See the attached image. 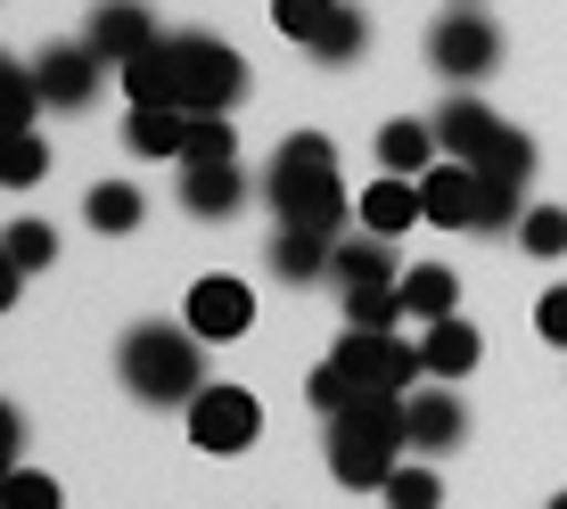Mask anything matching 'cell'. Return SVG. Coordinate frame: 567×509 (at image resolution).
<instances>
[{
  "instance_id": "cell-30",
  "label": "cell",
  "mask_w": 567,
  "mask_h": 509,
  "mask_svg": "<svg viewBox=\"0 0 567 509\" xmlns=\"http://www.w3.org/2000/svg\"><path fill=\"white\" fill-rule=\"evenodd\" d=\"M329 17H338V0H271V25H280L288 42H305V50L329 33Z\"/></svg>"
},
{
  "instance_id": "cell-21",
  "label": "cell",
  "mask_w": 567,
  "mask_h": 509,
  "mask_svg": "<svg viewBox=\"0 0 567 509\" xmlns=\"http://www.w3.org/2000/svg\"><path fill=\"white\" fill-rule=\"evenodd\" d=\"M329 280L338 288H386V280H403L395 271V239H338V263H329Z\"/></svg>"
},
{
  "instance_id": "cell-7",
  "label": "cell",
  "mask_w": 567,
  "mask_h": 509,
  "mask_svg": "<svg viewBox=\"0 0 567 509\" xmlns=\"http://www.w3.org/2000/svg\"><path fill=\"white\" fill-rule=\"evenodd\" d=\"M329 362L354 378V395H412V386L427 378L420 337H395V329H346Z\"/></svg>"
},
{
  "instance_id": "cell-27",
  "label": "cell",
  "mask_w": 567,
  "mask_h": 509,
  "mask_svg": "<svg viewBox=\"0 0 567 509\" xmlns=\"http://www.w3.org/2000/svg\"><path fill=\"white\" fill-rule=\"evenodd\" d=\"M0 263H9V271H42V263H58V230H50V222H9V239H0Z\"/></svg>"
},
{
  "instance_id": "cell-31",
  "label": "cell",
  "mask_w": 567,
  "mask_h": 509,
  "mask_svg": "<svg viewBox=\"0 0 567 509\" xmlns=\"http://www.w3.org/2000/svg\"><path fill=\"white\" fill-rule=\"evenodd\" d=\"M42 173H50L42 132H9V148H0V181H9V189H33Z\"/></svg>"
},
{
  "instance_id": "cell-8",
  "label": "cell",
  "mask_w": 567,
  "mask_h": 509,
  "mask_svg": "<svg viewBox=\"0 0 567 509\" xmlns=\"http://www.w3.org/2000/svg\"><path fill=\"white\" fill-rule=\"evenodd\" d=\"M427 66H436L453 91H468L477 74H494V66H502V33H494V17H485L477 0H453V9L427 25Z\"/></svg>"
},
{
  "instance_id": "cell-12",
  "label": "cell",
  "mask_w": 567,
  "mask_h": 509,
  "mask_svg": "<svg viewBox=\"0 0 567 509\" xmlns=\"http://www.w3.org/2000/svg\"><path fill=\"white\" fill-rule=\"evenodd\" d=\"M83 42L107 58V66H132V58H148L165 33H156V9L148 0H100L91 9V25H83Z\"/></svg>"
},
{
  "instance_id": "cell-28",
  "label": "cell",
  "mask_w": 567,
  "mask_h": 509,
  "mask_svg": "<svg viewBox=\"0 0 567 509\" xmlns=\"http://www.w3.org/2000/svg\"><path fill=\"white\" fill-rule=\"evenodd\" d=\"M518 247L535 254V263H559V254H567V206H526Z\"/></svg>"
},
{
  "instance_id": "cell-6",
  "label": "cell",
  "mask_w": 567,
  "mask_h": 509,
  "mask_svg": "<svg viewBox=\"0 0 567 509\" xmlns=\"http://www.w3.org/2000/svg\"><path fill=\"white\" fill-rule=\"evenodd\" d=\"M420 198H427V222L436 230H518L526 222V189L485 181L477 165H453V156L436 173H420Z\"/></svg>"
},
{
  "instance_id": "cell-5",
  "label": "cell",
  "mask_w": 567,
  "mask_h": 509,
  "mask_svg": "<svg viewBox=\"0 0 567 509\" xmlns=\"http://www.w3.org/2000/svg\"><path fill=\"white\" fill-rule=\"evenodd\" d=\"M156 58H165V100L189 107V115H230L247 91V66L230 42H214V33H165L156 42Z\"/></svg>"
},
{
  "instance_id": "cell-13",
  "label": "cell",
  "mask_w": 567,
  "mask_h": 509,
  "mask_svg": "<svg viewBox=\"0 0 567 509\" xmlns=\"http://www.w3.org/2000/svg\"><path fill=\"white\" fill-rule=\"evenodd\" d=\"M354 214H362L370 239H403L412 222H427V198H420L412 173H379V181H370L362 198H354Z\"/></svg>"
},
{
  "instance_id": "cell-9",
  "label": "cell",
  "mask_w": 567,
  "mask_h": 509,
  "mask_svg": "<svg viewBox=\"0 0 567 509\" xmlns=\"http://www.w3.org/2000/svg\"><path fill=\"white\" fill-rule=\"evenodd\" d=\"M264 436V403L247 395V386H223L214 378L198 403H189V444H198V453H247V444Z\"/></svg>"
},
{
  "instance_id": "cell-29",
  "label": "cell",
  "mask_w": 567,
  "mask_h": 509,
  "mask_svg": "<svg viewBox=\"0 0 567 509\" xmlns=\"http://www.w3.org/2000/svg\"><path fill=\"white\" fill-rule=\"evenodd\" d=\"M230 156H239V132H230V115H189L182 165H230Z\"/></svg>"
},
{
  "instance_id": "cell-25",
  "label": "cell",
  "mask_w": 567,
  "mask_h": 509,
  "mask_svg": "<svg viewBox=\"0 0 567 509\" xmlns=\"http://www.w3.org/2000/svg\"><path fill=\"white\" fill-rule=\"evenodd\" d=\"M395 321H412V312H403V280H386V288H346V329H395Z\"/></svg>"
},
{
  "instance_id": "cell-4",
  "label": "cell",
  "mask_w": 567,
  "mask_h": 509,
  "mask_svg": "<svg viewBox=\"0 0 567 509\" xmlns=\"http://www.w3.org/2000/svg\"><path fill=\"white\" fill-rule=\"evenodd\" d=\"M436 141H444V156H453V165H477L485 181H511V189L535 181V141H526V132H511L485 100H468V91H453V100L436 107Z\"/></svg>"
},
{
  "instance_id": "cell-15",
  "label": "cell",
  "mask_w": 567,
  "mask_h": 509,
  "mask_svg": "<svg viewBox=\"0 0 567 509\" xmlns=\"http://www.w3.org/2000/svg\"><path fill=\"white\" fill-rule=\"evenodd\" d=\"M420 362H427V378L461 386L468 370L485 362V337H477V329L461 321V312H453V321H427V329H420Z\"/></svg>"
},
{
  "instance_id": "cell-14",
  "label": "cell",
  "mask_w": 567,
  "mask_h": 509,
  "mask_svg": "<svg viewBox=\"0 0 567 509\" xmlns=\"http://www.w3.org/2000/svg\"><path fill=\"white\" fill-rule=\"evenodd\" d=\"M182 206H189V222H230V214L247 206L239 156H230V165H182Z\"/></svg>"
},
{
  "instance_id": "cell-26",
  "label": "cell",
  "mask_w": 567,
  "mask_h": 509,
  "mask_svg": "<svg viewBox=\"0 0 567 509\" xmlns=\"http://www.w3.org/2000/svg\"><path fill=\"white\" fill-rule=\"evenodd\" d=\"M386 509H444V477L427 460H403L395 477H386V494H379Z\"/></svg>"
},
{
  "instance_id": "cell-33",
  "label": "cell",
  "mask_w": 567,
  "mask_h": 509,
  "mask_svg": "<svg viewBox=\"0 0 567 509\" xmlns=\"http://www.w3.org/2000/svg\"><path fill=\"white\" fill-rule=\"evenodd\" d=\"M305 403L321 411V419H338V411L354 403V378H346L338 362H321V370H312V378H305Z\"/></svg>"
},
{
  "instance_id": "cell-18",
  "label": "cell",
  "mask_w": 567,
  "mask_h": 509,
  "mask_svg": "<svg viewBox=\"0 0 567 509\" xmlns=\"http://www.w3.org/2000/svg\"><path fill=\"white\" fill-rule=\"evenodd\" d=\"M329 263H338V239H329V230H280V239H271V280H288V288L329 280Z\"/></svg>"
},
{
  "instance_id": "cell-23",
  "label": "cell",
  "mask_w": 567,
  "mask_h": 509,
  "mask_svg": "<svg viewBox=\"0 0 567 509\" xmlns=\"http://www.w3.org/2000/svg\"><path fill=\"white\" fill-rule=\"evenodd\" d=\"M362 50H370V17H362V0H338V17H329V33L312 42V58H321V66H354Z\"/></svg>"
},
{
  "instance_id": "cell-2",
  "label": "cell",
  "mask_w": 567,
  "mask_h": 509,
  "mask_svg": "<svg viewBox=\"0 0 567 509\" xmlns=\"http://www.w3.org/2000/svg\"><path fill=\"white\" fill-rule=\"evenodd\" d=\"M403 453H412V411H403V395H354L329 419V477L346 494H386Z\"/></svg>"
},
{
  "instance_id": "cell-32",
  "label": "cell",
  "mask_w": 567,
  "mask_h": 509,
  "mask_svg": "<svg viewBox=\"0 0 567 509\" xmlns=\"http://www.w3.org/2000/svg\"><path fill=\"white\" fill-rule=\"evenodd\" d=\"M0 509H66V494H58L42 468H25V460H17L9 477H0Z\"/></svg>"
},
{
  "instance_id": "cell-24",
  "label": "cell",
  "mask_w": 567,
  "mask_h": 509,
  "mask_svg": "<svg viewBox=\"0 0 567 509\" xmlns=\"http://www.w3.org/2000/svg\"><path fill=\"white\" fill-rule=\"evenodd\" d=\"M42 83H33V58L25 66H0V132H33V115H42Z\"/></svg>"
},
{
  "instance_id": "cell-36",
  "label": "cell",
  "mask_w": 567,
  "mask_h": 509,
  "mask_svg": "<svg viewBox=\"0 0 567 509\" xmlns=\"http://www.w3.org/2000/svg\"><path fill=\"white\" fill-rule=\"evenodd\" d=\"M543 509H567V494H551V501H543Z\"/></svg>"
},
{
  "instance_id": "cell-19",
  "label": "cell",
  "mask_w": 567,
  "mask_h": 509,
  "mask_svg": "<svg viewBox=\"0 0 567 509\" xmlns=\"http://www.w3.org/2000/svg\"><path fill=\"white\" fill-rule=\"evenodd\" d=\"M124 148L132 156H173L189 148V107H124Z\"/></svg>"
},
{
  "instance_id": "cell-11",
  "label": "cell",
  "mask_w": 567,
  "mask_h": 509,
  "mask_svg": "<svg viewBox=\"0 0 567 509\" xmlns=\"http://www.w3.org/2000/svg\"><path fill=\"white\" fill-rule=\"evenodd\" d=\"M100 74H107V58L91 50V42H50V50H33V83H42V100L66 107V115H83L91 100H100Z\"/></svg>"
},
{
  "instance_id": "cell-35",
  "label": "cell",
  "mask_w": 567,
  "mask_h": 509,
  "mask_svg": "<svg viewBox=\"0 0 567 509\" xmlns=\"http://www.w3.org/2000/svg\"><path fill=\"white\" fill-rule=\"evenodd\" d=\"M0 453H9V460L25 453V411H9V419H0Z\"/></svg>"
},
{
  "instance_id": "cell-10",
  "label": "cell",
  "mask_w": 567,
  "mask_h": 509,
  "mask_svg": "<svg viewBox=\"0 0 567 509\" xmlns=\"http://www.w3.org/2000/svg\"><path fill=\"white\" fill-rule=\"evenodd\" d=\"M182 321L198 329L206 345H230V337H247V329H256V288H247V280H230V271H206V280L189 288Z\"/></svg>"
},
{
  "instance_id": "cell-3",
  "label": "cell",
  "mask_w": 567,
  "mask_h": 509,
  "mask_svg": "<svg viewBox=\"0 0 567 509\" xmlns=\"http://www.w3.org/2000/svg\"><path fill=\"white\" fill-rule=\"evenodd\" d=\"M115 370H124V386H132V403H156V411H165V403H198L206 395V337H198V329H173V321H132L124 329V345H115Z\"/></svg>"
},
{
  "instance_id": "cell-17",
  "label": "cell",
  "mask_w": 567,
  "mask_h": 509,
  "mask_svg": "<svg viewBox=\"0 0 567 509\" xmlns=\"http://www.w3.org/2000/svg\"><path fill=\"white\" fill-rule=\"evenodd\" d=\"M403 411H412V453H453V444L468 436V411L453 386H427V395H403Z\"/></svg>"
},
{
  "instance_id": "cell-1",
  "label": "cell",
  "mask_w": 567,
  "mask_h": 509,
  "mask_svg": "<svg viewBox=\"0 0 567 509\" xmlns=\"http://www.w3.org/2000/svg\"><path fill=\"white\" fill-rule=\"evenodd\" d=\"M264 206L280 214V230H329L338 239V222L354 214V189L338 181V148L321 132H288L264 165Z\"/></svg>"
},
{
  "instance_id": "cell-16",
  "label": "cell",
  "mask_w": 567,
  "mask_h": 509,
  "mask_svg": "<svg viewBox=\"0 0 567 509\" xmlns=\"http://www.w3.org/2000/svg\"><path fill=\"white\" fill-rule=\"evenodd\" d=\"M444 165V141H436V124H420V115H386L379 124V173H436Z\"/></svg>"
},
{
  "instance_id": "cell-22",
  "label": "cell",
  "mask_w": 567,
  "mask_h": 509,
  "mask_svg": "<svg viewBox=\"0 0 567 509\" xmlns=\"http://www.w3.org/2000/svg\"><path fill=\"white\" fill-rule=\"evenodd\" d=\"M141 214H148V198H141L132 181H100V189L83 198V222L100 230V239H124V230H141Z\"/></svg>"
},
{
  "instance_id": "cell-20",
  "label": "cell",
  "mask_w": 567,
  "mask_h": 509,
  "mask_svg": "<svg viewBox=\"0 0 567 509\" xmlns=\"http://www.w3.org/2000/svg\"><path fill=\"white\" fill-rule=\"evenodd\" d=\"M403 312L427 329V321H453L461 312V280H453V263H412L403 271Z\"/></svg>"
},
{
  "instance_id": "cell-34",
  "label": "cell",
  "mask_w": 567,
  "mask_h": 509,
  "mask_svg": "<svg viewBox=\"0 0 567 509\" xmlns=\"http://www.w3.org/2000/svg\"><path fill=\"white\" fill-rule=\"evenodd\" d=\"M535 329H543L551 345H567V280H559V288H543V304H535Z\"/></svg>"
}]
</instances>
